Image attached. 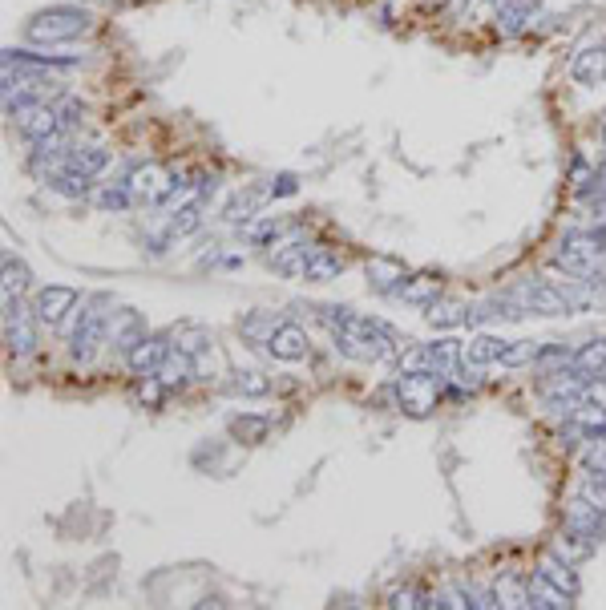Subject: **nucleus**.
<instances>
[{
    "label": "nucleus",
    "mask_w": 606,
    "mask_h": 610,
    "mask_svg": "<svg viewBox=\"0 0 606 610\" xmlns=\"http://www.w3.org/2000/svg\"><path fill=\"white\" fill-rule=\"evenodd\" d=\"M425 316H429V324H433V328H457V324H465L469 308H465V303H441V299H437Z\"/></svg>",
    "instance_id": "obj_39"
},
{
    "label": "nucleus",
    "mask_w": 606,
    "mask_h": 610,
    "mask_svg": "<svg viewBox=\"0 0 606 610\" xmlns=\"http://www.w3.org/2000/svg\"><path fill=\"white\" fill-rule=\"evenodd\" d=\"M344 275V259L336 255V251H316L312 255V263H308V275L303 279H312V283H328V279H340Z\"/></svg>",
    "instance_id": "obj_33"
},
{
    "label": "nucleus",
    "mask_w": 606,
    "mask_h": 610,
    "mask_svg": "<svg viewBox=\"0 0 606 610\" xmlns=\"http://www.w3.org/2000/svg\"><path fill=\"white\" fill-rule=\"evenodd\" d=\"M534 356H538V344L534 340H510L497 364L501 368H522V364H534Z\"/></svg>",
    "instance_id": "obj_42"
},
{
    "label": "nucleus",
    "mask_w": 606,
    "mask_h": 610,
    "mask_svg": "<svg viewBox=\"0 0 606 610\" xmlns=\"http://www.w3.org/2000/svg\"><path fill=\"white\" fill-rule=\"evenodd\" d=\"M150 332H146V320H142V312H134V308H122V312H114V320H110V344L122 352V356H130L142 340H146Z\"/></svg>",
    "instance_id": "obj_15"
},
{
    "label": "nucleus",
    "mask_w": 606,
    "mask_h": 610,
    "mask_svg": "<svg viewBox=\"0 0 606 610\" xmlns=\"http://www.w3.org/2000/svg\"><path fill=\"white\" fill-rule=\"evenodd\" d=\"M417 368H425V372H433V376H453L457 372V364H461V344L457 340H437V344H425L421 352H417V360H413Z\"/></svg>",
    "instance_id": "obj_17"
},
{
    "label": "nucleus",
    "mask_w": 606,
    "mask_h": 610,
    "mask_svg": "<svg viewBox=\"0 0 606 610\" xmlns=\"http://www.w3.org/2000/svg\"><path fill=\"white\" fill-rule=\"evenodd\" d=\"M0 61H5V69H37V73L77 65V57H45V53H25V49H5Z\"/></svg>",
    "instance_id": "obj_24"
},
{
    "label": "nucleus",
    "mask_w": 606,
    "mask_h": 610,
    "mask_svg": "<svg viewBox=\"0 0 606 610\" xmlns=\"http://www.w3.org/2000/svg\"><path fill=\"white\" fill-rule=\"evenodd\" d=\"M542 574L550 578V582H558L570 598L578 594V578H574V562H566L562 554H550V558H542Z\"/></svg>",
    "instance_id": "obj_36"
},
{
    "label": "nucleus",
    "mask_w": 606,
    "mask_h": 610,
    "mask_svg": "<svg viewBox=\"0 0 606 610\" xmlns=\"http://www.w3.org/2000/svg\"><path fill=\"white\" fill-rule=\"evenodd\" d=\"M574 368L590 380V376H598L602 368H606V340H590V344H582L578 352H574Z\"/></svg>",
    "instance_id": "obj_37"
},
{
    "label": "nucleus",
    "mask_w": 606,
    "mask_h": 610,
    "mask_svg": "<svg viewBox=\"0 0 606 610\" xmlns=\"http://www.w3.org/2000/svg\"><path fill=\"white\" fill-rule=\"evenodd\" d=\"M566 530H578V534H586V538H602V530H606V514H598L594 505L578 493L570 505H566Z\"/></svg>",
    "instance_id": "obj_19"
},
{
    "label": "nucleus",
    "mask_w": 606,
    "mask_h": 610,
    "mask_svg": "<svg viewBox=\"0 0 606 610\" xmlns=\"http://www.w3.org/2000/svg\"><path fill=\"white\" fill-rule=\"evenodd\" d=\"M368 283L380 291V295H396V287L404 283V267L396 263V259H372L368 263Z\"/></svg>",
    "instance_id": "obj_29"
},
{
    "label": "nucleus",
    "mask_w": 606,
    "mask_h": 610,
    "mask_svg": "<svg viewBox=\"0 0 606 610\" xmlns=\"http://www.w3.org/2000/svg\"><path fill=\"white\" fill-rule=\"evenodd\" d=\"M570 77L578 85H598L606 81V45H582L570 61Z\"/></svg>",
    "instance_id": "obj_18"
},
{
    "label": "nucleus",
    "mask_w": 606,
    "mask_h": 610,
    "mask_svg": "<svg viewBox=\"0 0 606 610\" xmlns=\"http://www.w3.org/2000/svg\"><path fill=\"white\" fill-rule=\"evenodd\" d=\"M170 340H174V348L190 352L194 364H202V360L211 356V332L198 328V324H178V328H170Z\"/></svg>",
    "instance_id": "obj_26"
},
{
    "label": "nucleus",
    "mask_w": 606,
    "mask_h": 610,
    "mask_svg": "<svg viewBox=\"0 0 606 610\" xmlns=\"http://www.w3.org/2000/svg\"><path fill=\"white\" fill-rule=\"evenodd\" d=\"M283 231V223H263V227H255V239L263 243V239H275Z\"/></svg>",
    "instance_id": "obj_47"
},
{
    "label": "nucleus",
    "mask_w": 606,
    "mask_h": 610,
    "mask_svg": "<svg viewBox=\"0 0 606 610\" xmlns=\"http://www.w3.org/2000/svg\"><path fill=\"white\" fill-rule=\"evenodd\" d=\"M114 299L110 295H89L81 303V312H77V328L69 332V352L73 360L89 364L97 356V344L101 340H110V320H114Z\"/></svg>",
    "instance_id": "obj_3"
},
{
    "label": "nucleus",
    "mask_w": 606,
    "mask_h": 610,
    "mask_svg": "<svg viewBox=\"0 0 606 610\" xmlns=\"http://www.w3.org/2000/svg\"><path fill=\"white\" fill-rule=\"evenodd\" d=\"M461 5H469V0H453V9H461Z\"/></svg>",
    "instance_id": "obj_49"
},
{
    "label": "nucleus",
    "mask_w": 606,
    "mask_h": 610,
    "mask_svg": "<svg viewBox=\"0 0 606 610\" xmlns=\"http://www.w3.org/2000/svg\"><path fill=\"white\" fill-rule=\"evenodd\" d=\"M425 602H429V594H417L413 586L392 590V606H409V610H417V606H425Z\"/></svg>",
    "instance_id": "obj_45"
},
{
    "label": "nucleus",
    "mask_w": 606,
    "mask_h": 610,
    "mask_svg": "<svg viewBox=\"0 0 606 610\" xmlns=\"http://www.w3.org/2000/svg\"><path fill=\"white\" fill-rule=\"evenodd\" d=\"M590 550H594V538H586V534H578V530H562V538H558V550H554V554H562L566 562H582Z\"/></svg>",
    "instance_id": "obj_40"
},
{
    "label": "nucleus",
    "mask_w": 606,
    "mask_h": 610,
    "mask_svg": "<svg viewBox=\"0 0 606 610\" xmlns=\"http://www.w3.org/2000/svg\"><path fill=\"white\" fill-rule=\"evenodd\" d=\"M89 25H93V17L85 9H77V5H49V9H41V13L29 17L25 37L33 45H61V41L85 37Z\"/></svg>",
    "instance_id": "obj_2"
},
{
    "label": "nucleus",
    "mask_w": 606,
    "mask_h": 610,
    "mask_svg": "<svg viewBox=\"0 0 606 610\" xmlns=\"http://www.w3.org/2000/svg\"><path fill=\"white\" fill-rule=\"evenodd\" d=\"M530 606H534V610H566V606H570V594L538 570V574L530 578Z\"/></svg>",
    "instance_id": "obj_27"
},
{
    "label": "nucleus",
    "mask_w": 606,
    "mask_h": 610,
    "mask_svg": "<svg viewBox=\"0 0 606 610\" xmlns=\"http://www.w3.org/2000/svg\"><path fill=\"white\" fill-rule=\"evenodd\" d=\"M279 324H283V320H279V316H271V312H247V316L239 320V332H243L251 344H259V348H263V344L275 336V328H279Z\"/></svg>",
    "instance_id": "obj_31"
},
{
    "label": "nucleus",
    "mask_w": 606,
    "mask_h": 610,
    "mask_svg": "<svg viewBox=\"0 0 606 610\" xmlns=\"http://www.w3.org/2000/svg\"><path fill=\"white\" fill-rule=\"evenodd\" d=\"M17 130H21L25 142H45V138L61 134V130H65L61 106H49V101H41V106H33V110H25V114L17 118Z\"/></svg>",
    "instance_id": "obj_11"
},
{
    "label": "nucleus",
    "mask_w": 606,
    "mask_h": 610,
    "mask_svg": "<svg viewBox=\"0 0 606 610\" xmlns=\"http://www.w3.org/2000/svg\"><path fill=\"white\" fill-rule=\"evenodd\" d=\"M126 182H130V190H134L138 202H166V198L174 194L178 174H166L158 162H146V166H138Z\"/></svg>",
    "instance_id": "obj_9"
},
{
    "label": "nucleus",
    "mask_w": 606,
    "mask_h": 610,
    "mask_svg": "<svg viewBox=\"0 0 606 610\" xmlns=\"http://www.w3.org/2000/svg\"><path fill=\"white\" fill-rule=\"evenodd\" d=\"M271 202V182H251V186H243L231 202H227V211H223V219L227 223H251L263 207Z\"/></svg>",
    "instance_id": "obj_13"
},
{
    "label": "nucleus",
    "mask_w": 606,
    "mask_h": 610,
    "mask_svg": "<svg viewBox=\"0 0 606 610\" xmlns=\"http://www.w3.org/2000/svg\"><path fill=\"white\" fill-rule=\"evenodd\" d=\"M166 392H170V388H166V380H162L158 372L142 376V380H138V388H134L138 404H146V409H158V404H162V396H166Z\"/></svg>",
    "instance_id": "obj_43"
},
{
    "label": "nucleus",
    "mask_w": 606,
    "mask_h": 610,
    "mask_svg": "<svg viewBox=\"0 0 606 610\" xmlns=\"http://www.w3.org/2000/svg\"><path fill=\"white\" fill-rule=\"evenodd\" d=\"M130 202H138V198H134V190H130V182L101 186V190L93 194V207H97V211H126Z\"/></svg>",
    "instance_id": "obj_35"
},
{
    "label": "nucleus",
    "mask_w": 606,
    "mask_h": 610,
    "mask_svg": "<svg viewBox=\"0 0 606 610\" xmlns=\"http://www.w3.org/2000/svg\"><path fill=\"white\" fill-rule=\"evenodd\" d=\"M106 162H110V154L101 150V146H73V150L61 158V166H57L53 174H69V178L93 182V174L106 170Z\"/></svg>",
    "instance_id": "obj_12"
},
{
    "label": "nucleus",
    "mask_w": 606,
    "mask_h": 610,
    "mask_svg": "<svg viewBox=\"0 0 606 610\" xmlns=\"http://www.w3.org/2000/svg\"><path fill=\"white\" fill-rule=\"evenodd\" d=\"M602 122H606V118H602Z\"/></svg>",
    "instance_id": "obj_51"
},
{
    "label": "nucleus",
    "mask_w": 606,
    "mask_h": 610,
    "mask_svg": "<svg viewBox=\"0 0 606 610\" xmlns=\"http://www.w3.org/2000/svg\"><path fill=\"white\" fill-rule=\"evenodd\" d=\"M227 388H231L235 396H243V400H259V396L271 392V380H267L263 372H255V368H239V372H231Z\"/></svg>",
    "instance_id": "obj_30"
},
{
    "label": "nucleus",
    "mask_w": 606,
    "mask_h": 610,
    "mask_svg": "<svg viewBox=\"0 0 606 610\" xmlns=\"http://www.w3.org/2000/svg\"><path fill=\"white\" fill-rule=\"evenodd\" d=\"M320 320L332 328L336 336V348L348 356V360H360V364H384L396 356V336L372 320V316H356L348 308H320Z\"/></svg>",
    "instance_id": "obj_1"
},
{
    "label": "nucleus",
    "mask_w": 606,
    "mask_h": 610,
    "mask_svg": "<svg viewBox=\"0 0 606 610\" xmlns=\"http://www.w3.org/2000/svg\"><path fill=\"white\" fill-rule=\"evenodd\" d=\"M194 356L190 352H182V348H174V340H170V352H166V360L158 364V376L166 380V388H186L190 380H194Z\"/></svg>",
    "instance_id": "obj_22"
},
{
    "label": "nucleus",
    "mask_w": 606,
    "mask_h": 610,
    "mask_svg": "<svg viewBox=\"0 0 606 610\" xmlns=\"http://www.w3.org/2000/svg\"><path fill=\"white\" fill-rule=\"evenodd\" d=\"M546 0H497V33L518 37L522 29H530V21L538 17V9Z\"/></svg>",
    "instance_id": "obj_16"
},
{
    "label": "nucleus",
    "mask_w": 606,
    "mask_h": 610,
    "mask_svg": "<svg viewBox=\"0 0 606 610\" xmlns=\"http://www.w3.org/2000/svg\"><path fill=\"white\" fill-rule=\"evenodd\" d=\"M198 227H202V202L194 198V202H182V207H174V211L166 215L162 239H186V235H194Z\"/></svg>",
    "instance_id": "obj_23"
},
{
    "label": "nucleus",
    "mask_w": 606,
    "mask_h": 610,
    "mask_svg": "<svg viewBox=\"0 0 606 610\" xmlns=\"http://www.w3.org/2000/svg\"><path fill=\"white\" fill-rule=\"evenodd\" d=\"M493 598H497V606H505V610L530 606V578H518V574H501V578L493 582Z\"/></svg>",
    "instance_id": "obj_28"
},
{
    "label": "nucleus",
    "mask_w": 606,
    "mask_h": 610,
    "mask_svg": "<svg viewBox=\"0 0 606 610\" xmlns=\"http://www.w3.org/2000/svg\"><path fill=\"white\" fill-rule=\"evenodd\" d=\"M0 267H5V295H25L33 287V271L17 255L5 251V263H0Z\"/></svg>",
    "instance_id": "obj_38"
},
{
    "label": "nucleus",
    "mask_w": 606,
    "mask_h": 610,
    "mask_svg": "<svg viewBox=\"0 0 606 610\" xmlns=\"http://www.w3.org/2000/svg\"><path fill=\"white\" fill-rule=\"evenodd\" d=\"M510 295L522 303L526 316H574L570 291L558 283H546V279H522L510 287Z\"/></svg>",
    "instance_id": "obj_5"
},
{
    "label": "nucleus",
    "mask_w": 606,
    "mask_h": 610,
    "mask_svg": "<svg viewBox=\"0 0 606 610\" xmlns=\"http://www.w3.org/2000/svg\"><path fill=\"white\" fill-rule=\"evenodd\" d=\"M602 146H606V122H602Z\"/></svg>",
    "instance_id": "obj_50"
},
{
    "label": "nucleus",
    "mask_w": 606,
    "mask_h": 610,
    "mask_svg": "<svg viewBox=\"0 0 606 610\" xmlns=\"http://www.w3.org/2000/svg\"><path fill=\"white\" fill-rule=\"evenodd\" d=\"M396 299L417 303V308H433L441 299V279L437 275H404V283L396 287Z\"/></svg>",
    "instance_id": "obj_21"
},
{
    "label": "nucleus",
    "mask_w": 606,
    "mask_h": 610,
    "mask_svg": "<svg viewBox=\"0 0 606 610\" xmlns=\"http://www.w3.org/2000/svg\"><path fill=\"white\" fill-rule=\"evenodd\" d=\"M316 251L320 247H312L308 239H291V243H283V247L271 251V267L279 275H287V279H303V275H308V263H312Z\"/></svg>",
    "instance_id": "obj_14"
},
{
    "label": "nucleus",
    "mask_w": 606,
    "mask_h": 610,
    "mask_svg": "<svg viewBox=\"0 0 606 610\" xmlns=\"http://www.w3.org/2000/svg\"><path fill=\"white\" fill-rule=\"evenodd\" d=\"M602 255H606V247H602V239L598 235H566L562 243H558V251H554V263L570 275V279H594L598 275V267H602Z\"/></svg>",
    "instance_id": "obj_6"
},
{
    "label": "nucleus",
    "mask_w": 606,
    "mask_h": 610,
    "mask_svg": "<svg viewBox=\"0 0 606 610\" xmlns=\"http://www.w3.org/2000/svg\"><path fill=\"white\" fill-rule=\"evenodd\" d=\"M106 5H114V9H126V5H142V0H106Z\"/></svg>",
    "instance_id": "obj_48"
},
{
    "label": "nucleus",
    "mask_w": 606,
    "mask_h": 610,
    "mask_svg": "<svg viewBox=\"0 0 606 610\" xmlns=\"http://www.w3.org/2000/svg\"><path fill=\"white\" fill-rule=\"evenodd\" d=\"M570 364H574V352H570L566 344H538L534 368H538L542 376H554V372H562V368H570Z\"/></svg>",
    "instance_id": "obj_32"
},
{
    "label": "nucleus",
    "mask_w": 606,
    "mask_h": 610,
    "mask_svg": "<svg viewBox=\"0 0 606 610\" xmlns=\"http://www.w3.org/2000/svg\"><path fill=\"white\" fill-rule=\"evenodd\" d=\"M582 497L594 505L598 514H606V485H598L594 477H586V485H582Z\"/></svg>",
    "instance_id": "obj_44"
},
{
    "label": "nucleus",
    "mask_w": 606,
    "mask_h": 610,
    "mask_svg": "<svg viewBox=\"0 0 606 610\" xmlns=\"http://www.w3.org/2000/svg\"><path fill=\"white\" fill-rule=\"evenodd\" d=\"M505 344L510 340H501V336H473L469 344H461V364H477V368H489L501 360Z\"/></svg>",
    "instance_id": "obj_25"
},
{
    "label": "nucleus",
    "mask_w": 606,
    "mask_h": 610,
    "mask_svg": "<svg viewBox=\"0 0 606 610\" xmlns=\"http://www.w3.org/2000/svg\"><path fill=\"white\" fill-rule=\"evenodd\" d=\"M166 352H170V332H166V336H146V340L126 356V364H130L138 376H150V372H158V364L166 360Z\"/></svg>",
    "instance_id": "obj_20"
},
{
    "label": "nucleus",
    "mask_w": 606,
    "mask_h": 610,
    "mask_svg": "<svg viewBox=\"0 0 606 610\" xmlns=\"http://www.w3.org/2000/svg\"><path fill=\"white\" fill-rule=\"evenodd\" d=\"M73 308H77V291H73V287H61V283L41 287L37 299H33V312H37L41 328H61L65 316H69Z\"/></svg>",
    "instance_id": "obj_8"
},
{
    "label": "nucleus",
    "mask_w": 606,
    "mask_h": 610,
    "mask_svg": "<svg viewBox=\"0 0 606 610\" xmlns=\"http://www.w3.org/2000/svg\"><path fill=\"white\" fill-rule=\"evenodd\" d=\"M231 433H235L243 445H259V441H267L271 421H267V417H255V413H243V417H231Z\"/></svg>",
    "instance_id": "obj_34"
},
{
    "label": "nucleus",
    "mask_w": 606,
    "mask_h": 610,
    "mask_svg": "<svg viewBox=\"0 0 606 610\" xmlns=\"http://www.w3.org/2000/svg\"><path fill=\"white\" fill-rule=\"evenodd\" d=\"M295 190H299L295 174H279V178H271V198H283V194H295Z\"/></svg>",
    "instance_id": "obj_46"
},
{
    "label": "nucleus",
    "mask_w": 606,
    "mask_h": 610,
    "mask_svg": "<svg viewBox=\"0 0 606 610\" xmlns=\"http://www.w3.org/2000/svg\"><path fill=\"white\" fill-rule=\"evenodd\" d=\"M396 400H400V409L409 413V417H429L437 409V400H441V376L425 372V368H404L392 384Z\"/></svg>",
    "instance_id": "obj_4"
},
{
    "label": "nucleus",
    "mask_w": 606,
    "mask_h": 610,
    "mask_svg": "<svg viewBox=\"0 0 606 610\" xmlns=\"http://www.w3.org/2000/svg\"><path fill=\"white\" fill-rule=\"evenodd\" d=\"M263 352H267L271 360H279V364H295V360L308 356V332H303L299 324H291V320H283V324L275 328V336L263 344Z\"/></svg>",
    "instance_id": "obj_10"
},
{
    "label": "nucleus",
    "mask_w": 606,
    "mask_h": 610,
    "mask_svg": "<svg viewBox=\"0 0 606 610\" xmlns=\"http://www.w3.org/2000/svg\"><path fill=\"white\" fill-rule=\"evenodd\" d=\"M37 312L25 308L21 295H5V344L13 356H29L37 352Z\"/></svg>",
    "instance_id": "obj_7"
},
{
    "label": "nucleus",
    "mask_w": 606,
    "mask_h": 610,
    "mask_svg": "<svg viewBox=\"0 0 606 610\" xmlns=\"http://www.w3.org/2000/svg\"><path fill=\"white\" fill-rule=\"evenodd\" d=\"M582 465H586V473L606 469V425H602V429H594V433H586V445H582Z\"/></svg>",
    "instance_id": "obj_41"
}]
</instances>
